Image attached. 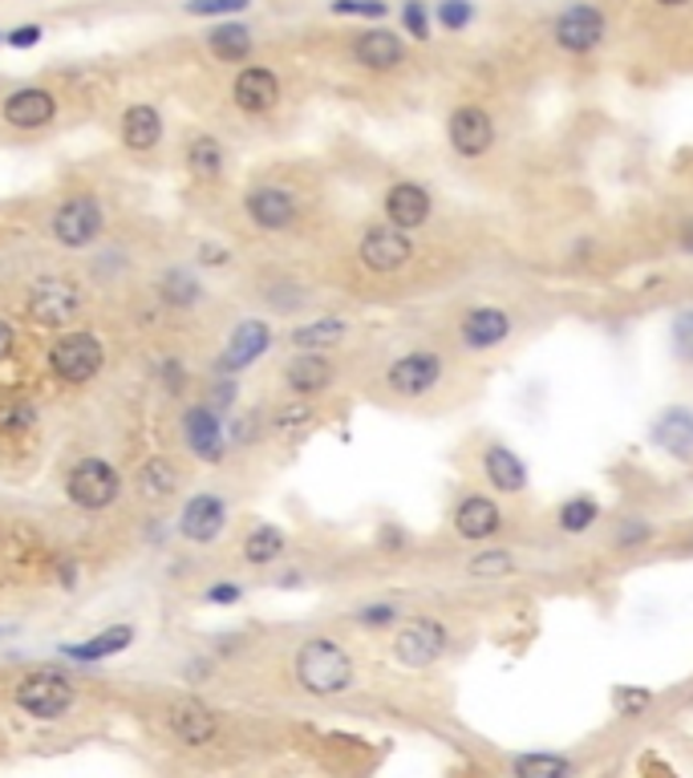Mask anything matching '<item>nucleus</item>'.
<instances>
[{
	"label": "nucleus",
	"mask_w": 693,
	"mask_h": 778,
	"mask_svg": "<svg viewBox=\"0 0 693 778\" xmlns=\"http://www.w3.org/2000/svg\"><path fill=\"white\" fill-rule=\"evenodd\" d=\"M272 341H277L272 325L260 321V316H248V321H240V325L231 328V337H227V345H224V353H219L215 369H219L224 377L243 374V369H252V365L260 361L268 349H272Z\"/></svg>",
	"instance_id": "18"
},
{
	"label": "nucleus",
	"mask_w": 693,
	"mask_h": 778,
	"mask_svg": "<svg viewBox=\"0 0 693 778\" xmlns=\"http://www.w3.org/2000/svg\"><path fill=\"white\" fill-rule=\"evenodd\" d=\"M134 487L147 495V499H171L178 490V471L171 458H147V463L139 466V478H134Z\"/></svg>",
	"instance_id": "35"
},
{
	"label": "nucleus",
	"mask_w": 693,
	"mask_h": 778,
	"mask_svg": "<svg viewBox=\"0 0 693 778\" xmlns=\"http://www.w3.org/2000/svg\"><path fill=\"white\" fill-rule=\"evenodd\" d=\"M600 515H605V507H600L596 495H584V490L581 495H567V499H560V507H555V531L581 540V536H588V531L600 523Z\"/></svg>",
	"instance_id": "28"
},
{
	"label": "nucleus",
	"mask_w": 693,
	"mask_h": 778,
	"mask_svg": "<svg viewBox=\"0 0 693 778\" xmlns=\"http://www.w3.org/2000/svg\"><path fill=\"white\" fill-rule=\"evenodd\" d=\"M418 256V244L410 231H402V227L393 224H369L361 227V236H357V264L366 268L369 277H402L405 268L414 264Z\"/></svg>",
	"instance_id": "6"
},
{
	"label": "nucleus",
	"mask_w": 693,
	"mask_h": 778,
	"mask_svg": "<svg viewBox=\"0 0 693 778\" xmlns=\"http://www.w3.org/2000/svg\"><path fill=\"white\" fill-rule=\"evenodd\" d=\"M519 333V321L507 304L479 301L463 309L458 321H454V337H458V349L470 353V357H483V353H499L511 345V337Z\"/></svg>",
	"instance_id": "5"
},
{
	"label": "nucleus",
	"mask_w": 693,
	"mask_h": 778,
	"mask_svg": "<svg viewBox=\"0 0 693 778\" xmlns=\"http://www.w3.org/2000/svg\"><path fill=\"white\" fill-rule=\"evenodd\" d=\"M277 584L280 588H296V584H301V572H289V576H280Z\"/></svg>",
	"instance_id": "55"
},
{
	"label": "nucleus",
	"mask_w": 693,
	"mask_h": 778,
	"mask_svg": "<svg viewBox=\"0 0 693 778\" xmlns=\"http://www.w3.org/2000/svg\"><path fill=\"white\" fill-rule=\"evenodd\" d=\"M4 41H9L13 50H29V45H37L41 41V25H21V29H13Z\"/></svg>",
	"instance_id": "52"
},
{
	"label": "nucleus",
	"mask_w": 693,
	"mask_h": 778,
	"mask_svg": "<svg viewBox=\"0 0 693 778\" xmlns=\"http://www.w3.org/2000/svg\"><path fill=\"white\" fill-rule=\"evenodd\" d=\"M77 702V685L62 669H33L13 685V705L33 722H62Z\"/></svg>",
	"instance_id": "4"
},
{
	"label": "nucleus",
	"mask_w": 693,
	"mask_h": 778,
	"mask_svg": "<svg viewBox=\"0 0 693 778\" xmlns=\"http://www.w3.org/2000/svg\"><path fill=\"white\" fill-rule=\"evenodd\" d=\"M316 418L313 402H304V398H292V402L277 406L272 410V418H268V426L277 430V434H296V430H304L308 422Z\"/></svg>",
	"instance_id": "40"
},
{
	"label": "nucleus",
	"mask_w": 693,
	"mask_h": 778,
	"mask_svg": "<svg viewBox=\"0 0 693 778\" xmlns=\"http://www.w3.org/2000/svg\"><path fill=\"white\" fill-rule=\"evenodd\" d=\"M434 21H438L446 33H463V29L475 21V4H470V0H438V4H434Z\"/></svg>",
	"instance_id": "42"
},
{
	"label": "nucleus",
	"mask_w": 693,
	"mask_h": 778,
	"mask_svg": "<svg viewBox=\"0 0 693 778\" xmlns=\"http://www.w3.org/2000/svg\"><path fill=\"white\" fill-rule=\"evenodd\" d=\"M479 471H483V483H487L499 499H516V495H523V490L531 487V471L528 463H523V454L499 439L483 442Z\"/></svg>",
	"instance_id": "16"
},
{
	"label": "nucleus",
	"mask_w": 693,
	"mask_h": 778,
	"mask_svg": "<svg viewBox=\"0 0 693 778\" xmlns=\"http://www.w3.org/2000/svg\"><path fill=\"white\" fill-rule=\"evenodd\" d=\"M511 778H576V758L560 750H528L511 758Z\"/></svg>",
	"instance_id": "31"
},
{
	"label": "nucleus",
	"mask_w": 693,
	"mask_h": 778,
	"mask_svg": "<svg viewBox=\"0 0 693 778\" xmlns=\"http://www.w3.org/2000/svg\"><path fill=\"white\" fill-rule=\"evenodd\" d=\"M163 726L166 734H171L178 746H187V750H203V746L219 742V734H224L219 710H212V705L199 702V698H175V702H166Z\"/></svg>",
	"instance_id": "13"
},
{
	"label": "nucleus",
	"mask_w": 693,
	"mask_h": 778,
	"mask_svg": "<svg viewBox=\"0 0 693 778\" xmlns=\"http://www.w3.org/2000/svg\"><path fill=\"white\" fill-rule=\"evenodd\" d=\"M203 601L207 604H240L243 601V584H236V580H215L212 588L203 592Z\"/></svg>",
	"instance_id": "48"
},
{
	"label": "nucleus",
	"mask_w": 693,
	"mask_h": 778,
	"mask_svg": "<svg viewBox=\"0 0 693 778\" xmlns=\"http://www.w3.org/2000/svg\"><path fill=\"white\" fill-rule=\"evenodd\" d=\"M605 37H608V17L600 4H593V0L567 4V9H560L552 21L555 50L572 53V57H588V53H596L600 45H605Z\"/></svg>",
	"instance_id": "8"
},
{
	"label": "nucleus",
	"mask_w": 693,
	"mask_h": 778,
	"mask_svg": "<svg viewBox=\"0 0 693 778\" xmlns=\"http://www.w3.org/2000/svg\"><path fill=\"white\" fill-rule=\"evenodd\" d=\"M0 41H4V37H0Z\"/></svg>",
	"instance_id": "58"
},
{
	"label": "nucleus",
	"mask_w": 693,
	"mask_h": 778,
	"mask_svg": "<svg viewBox=\"0 0 693 778\" xmlns=\"http://www.w3.org/2000/svg\"><path fill=\"white\" fill-rule=\"evenodd\" d=\"M231 101L243 114H268L280 101V77L268 65H248L240 77L231 82Z\"/></svg>",
	"instance_id": "25"
},
{
	"label": "nucleus",
	"mask_w": 693,
	"mask_h": 778,
	"mask_svg": "<svg viewBox=\"0 0 693 778\" xmlns=\"http://www.w3.org/2000/svg\"><path fill=\"white\" fill-rule=\"evenodd\" d=\"M280 381L289 389V398L316 402L337 381V361L328 353H292L289 361H284V369H280Z\"/></svg>",
	"instance_id": "19"
},
{
	"label": "nucleus",
	"mask_w": 693,
	"mask_h": 778,
	"mask_svg": "<svg viewBox=\"0 0 693 778\" xmlns=\"http://www.w3.org/2000/svg\"><path fill=\"white\" fill-rule=\"evenodd\" d=\"M284 552H289V536L277 528V523H256L248 536H243V564L252 568H272L277 560H284Z\"/></svg>",
	"instance_id": "30"
},
{
	"label": "nucleus",
	"mask_w": 693,
	"mask_h": 778,
	"mask_svg": "<svg viewBox=\"0 0 693 778\" xmlns=\"http://www.w3.org/2000/svg\"><path fill=\"white\" fill-rule=\"evenodd\" d=\"M381 219L414 236L434 219V191L418 179H398L381 191Z\"/></svg>",
	"instance_id": "15"
},
{
	"label": "nucleus",
	"mask_w": 693,
	"mask_h": 778,
	"mask_svg": "<svg viewBox=\"0 0 693 778\" xmlns=\"http://www.w3.org/2000/svg\"><path fill=\"white\" fill-rule=\"evenodd\" d=\"M378 548L386 555H402L405 548H410V531L405 528H398V523H381V531H378Z\"/></svg>",
	"instance_id": "47"
},
{
	"label": "nucleus",
	"mask_w": 693,
	"mask_h": 778,
	"mask_svg": "<svg viewBox=\"0 0 693 778\" xmlns=\"http://www.w3.org/2000/svg\"><path fill=\"white\" fill-rule=\"evenodd\" d=\"M65 495H69V503L74 507H82V511H106L118 495H122V478H118V471H113L106 458H77L74 466H69V475H65Z\"/></svg>",
	"instance_id": "12"
},
{
	"label": "nucleus",
	"mask_w": 693,
	"mask_h": 778,
	"mask_svg": "<svg viewBox=\"0 0 693 778\" xmlns=\"http://www.w3.org/2000/svg\"><path fill=\"white\" fill-rule=\"evenodd\" d=\"M159 377H163L166 393H175V398L183 393V389H187V369H183L175 357H166V361L159 365Z\"/></svg>",
	"instance_id": "49"
},
{
	"label": "nucleus",
	"mask_w": 693,
	"mask_h": 778,
	"mask_svg": "<svg viewBox=\"0 0 693 778\" xmlns=\"http://www.w3.org/2000/svg\"><path fill=\"white\" fill-rule=\"evenodd\" d=\"M82 304H86V296H82V289H77L74 280L41 277L29 284L25 313H29V321L41 328H65L82 316Z\"/></svg>",
	"instance_id": "9"
},
{
	"label": "nucleus",
	"mask_w": 693,
	"mask_h": 778,
	"mask_svg": "<svg viewBox=\"0 0 693 778\" xmlns=\"http://www.w3.org/2000/svg\"><path fill=\"white\" fill-rule=\"evenodd\" d=\"M402 604L398 601H369L354 608V625L369 628V633H381V628H398L402 625Z\"/></svg>",
	"instance_id": "37"
},
{
	"label": "nucleus",
	"mask_w": 693,
	"mask_h": 778,
	"mask_svg": "<svg viewBox=\"0 0 693 778\" xmlns=\"http://www.w3.org/2000/svg\"><path fill=\"white\" fill-rule=\"evenodd\" d=\"M101 227H106V215H101V203L94 191H74L50 215V236L62 248H89L101 236Z\"/></svg>",
	"instance_id": "10"
},
{
	"label": "nucleus",
	"mask_w": 693,
	"mask_h": 778,
	"mask_svg": "<svg viewBox=\"0 0 693 778\" xmlns=\"http://www.w3.org/2000/svg\"><path fill=\"white\" fill-rule=\"evenodd\" d=\"M292 681L308 698H340L357 685L354 653L337 637H308L292 653Z\"/></svg>",
	"instance_id": "1"
},
{
	"label": "nucleus",
	"mask_w": 693,
	"mask_h": 778,
	"mask_svg": "<svg viewBox=\"0 0 693 778\" xmlns=\"http://www.w3.org/2000/svg\"><path fill=\"white\" fill-rule=\"evenodd\" d=\"M495 139H499V126H495L491 110H483L475 101H463V106H454L451 118H446V142H451V151L458 159H487L495 151Z\"/></svg>",
	"instance_id": "14"
},
{
	"label": "nucleus",
	"mask_w": 693,
	"mask_h": 778,
	"mask_svg": "<svg viewBox=\"0 0 693 778\" xmlns=\"http://www.w3.org/2000/svg\"><path fill=\"white\" fill-rule=\"evenodd\" d=\"M130 640H134V625H110L101 628L98 637L62 645V657H69V661H106V657H118L122 649H130Z\"/></svg>",
	"instance_id": "29"
},
{
	"label": "nucleus",
	"mask_w": 693,
	"mask_h": 778,
	"mask_svg": "<svg viewBox=\"0 0 693 778\" xmlns=\"http://www.w3.org/2000/svg\"><path fill=\"white\" fill-rule=\"evenodd\" d=\"M227 528V503L215 490H199L183 503L178 515V536L191 543H215Z\"/></svg>",
	"instance_id": "22"
},
{
	"label": "nucleus",
	"mask_w": 693,
	"mask_h": 778,
	"mask_svg": "<svg viewBox=\"0 0 693 778\" xmlns=\"http://www.w3.org/2000/svg\"><path fill=\"white\" fill-rule=\"evenodd\" d=\"M349 321L345 316H316V321H304L289 333V345L296 353H328L337 349L340 341L349 337Z\"/></svg>",
	"instance_id": "27"
},
{
	"label": "nucleus",
	"mask_w": 693,
	"mask_h": 778,
	"mask_svg": "<svg viewBox=\"0 0 693 778\" xmlns=\"http://www.w3.org/2000/svg\"><path fill=\"white\" fill-rule=\"evenodd\" d=\"M657 4H661V9H681L685 0H657Z\"/></svg>",
	"instance_id": "56"
},
{
	"label": "nucleus",
	"mask_w": 693,
	"mask_h": 778,
	"mask_svg": "<svg viewBox=\"0 0 693 778\" xmlns=\"http://www.w3.org/2000/svg\"><path fill=\"white\" fill-rule=\"evenodd\" d=\"M434 29V13L426 9V0H402V33L414 41H426Z\"/></svg>",
	"instance_id": "43"
},
{
	"label": "nucleus",
	"mask_w": 693,
	"mask_h": 778,
	"mask_svg": "<svg viewBox=\"0 0 693 778\" xmlns=\"http://www.w3.org/2000/svg\"><path fill=\"white\" fill-rule=\"evenodd\" d=\"M118 134H122V147H127V151L134 154L154 151V147L163 142V114L154 110L151 101H139V106H130V110L122 114Z\"/></svg>",
	"instance_id": "26"
},
{
	"label": "nucleus",
	"mask_w": 693,
	"mask_h": 778,
	"mask_svg": "<svg viewBox=\"0 0 693 778\" xmlns=\"http://www.w3.org/2000/svg\"><path fill=\"white\" fill-rule=\"evenodd\" d=\"M354 62L369 74H390L405 62V41L386 25H373L366 33H357L354 41Z\"/></svg>",
	"instance_id": "23"
},
{
	"label": "nucleus",
	"mask_w": 693,
	"mask_h": 778,
	"mask_svg": "<svg viewBox=\"0 0 693 778\" xmlns=\"http://www.w3.org/2000/svg\"><path fill=\"white\" fill-rule=\"evenodd\" d=\"M159 301L171 304V309H195V304L203 301V284L195 277H191L187 268H171V272H163V280H159Z\"/></svg>",
	"instance_id": "36"
},
{
	"label": "nucleus",
	"mask_w": 693,
	"mask_h": 778,
	"mask_svg": "<svg viewBox=\"0 0 693 778\" xmlns=\"http://www.w3.org/2000/svg\"><path fill=\"white\" fill-rule=\"evenodd\" d=\"M13 349H17V333H13V325L0 316V361H4V357H9Z\"/></svg>",
	"instance_id": "53"
},
{
	"label": "nucleus",
	"mask_w": 693,
	"mask_h": 778,
	"mask_svg": "<svg viewBox=\"0 0 693 778\" xmlns=\"http://www.w3.org/2000/svg\"><path fill=\"white\" fill-rule=\"evenodd\" d=\"M678 248L685 251V256H693V219H685V224L678 227Z\"/></svg>",
	"instance_id": "54"
},
{
	"label": "nucleus",
	"mask_w": 693,
	"mask_h": 778,
	"mask_svg": "<svg viewBox=\"0 0 693 778\" xmlns=\"http://www.w3.org/2000/svg\"><path fill=\"white\" fill-rule=\"evenodd\" d=\"M451 531L463 543H495L507 531V511L495 495H483V490H463L458 499L451 503Z\"/></svg>",
	"instance_id": "7"
},
{
	"label": "nucleus",
	"mask_w": 693,
	"mask_h": 778,
	"mask_svg": "<svg viewBox=\"0 0 693 778\" xmlns=\"http://www.w3.org/2000/svg\"><path fill=\"white\" fill-rule=\"evenodd\" d=\"M669 349L681 365H693V304L669 316Z\"/></svg>",
	"instance_id": "39"
},
{
	"label": "nucleus",
	"mask_w": 693,
	"mask_h": 778,
	"mask_svg": "<svg viewBox=\"0 0 693 778\" xmlns=\"http://www.w3.org/2000/svg\"><path fill=\"white\" fill-rule=\"evenodd\" d=\"M243 212L252 219L260 231L268 236H280V231H292L296 219H301V199H296V191L289 187H277V183H260L243 195Z\"/></svg>",
	"instance_id": "17"
},
{
	"label": "nucleus",
	"mask_w": 693,
	"mask_h": 778,
	"mask_svg": "<svg viewBox=\"0 0 693 778\" xmlns=\"http://www.w3.org/2000/svg\"><path fill=\"white\" fill-rule=\"evenodd\" d=\"M224 163H227V154H224V147H219V139H212V134H199V139L187 142V171L195 179H203V183H215V179L224 175Z\"/></svg>",
	"instance_id": "34"
},
{
	"label": "nucleus",
	"mask_w": 693,
	"mask_h": 778,
	"mask_svg": "<svg viewBox=\"0 0 693 778\" xmlns=\"http://www.w3.org/2000/svg\"><path fill=\"white\" fill-rule=\"evenodd\" d=\"M0 114H4V122L13 126V130H41V126H50L57 118V98H53L50 89L25 86L4 98Z\"/></svg>",
	"instance_id": "24"
},
{
	"label": "nucleus",
	"mask_w": 693,
	"mask_h": 778,
	"mask_svg": "<svg viewBox=\"0 0 693 778\" xmlns=\"http://www.w3.org/2000/svg\"><path fill=\"white\" fill-rule=\"evenodd\" d=\"M649 442L678 463H693V406L673 402L665 410H657L653 422H649Z\"/></svg>",
	"instance_id": "21"
},
{
	"label": "nucleus",
	"mask_w": 693,
	"mask_h": 778,
	"mask_svg": "<svg viewBox=\"0 0 693 778\" xmlns=\"http://www.w3.org/2000/svg\"><path fill=\"white\" fill-rule=\"evenodd\" d=\"M236 377H224V381H215L212 386V410H219V414H227V410H231V406H236Z\"/></svg>",
	"instance_id": "50"
},
{
	"label": "nucleus",
	"mask_w": 693,
	"mask_h": 778,
	"mask_svg": "<svg viewBox=\"0 0 693 778\" xmlns=\"http://www.w3.org/2000/svg\"><path fill=\"white\" fill-rule=\"evenodd\" d=\"M199 264L203 268H224V264H231V251L227 248H219V244H199Z\"/></svg>",
	"instance_id": "51"
},
{
	"label": "nucleus",
	"mask_w": 693,
	"mask_h": 778,
	"mask_svg": "<svg viewBox=\"0 0 693 778\" xmlns=\"http://www.w3.org/2000/svg\"><path fill=\"white\" fill-rule=\"evenodd\" d=\"M183 442H187V451L199 458V463L215 466L227 458V426H224V414L212 410L207 402L191 406L187 414H183Z\"/></svg>",
	"instance_id": "20"
},
{
	"label": "nucleus",
	"mask_w": 693,
	"mask_h": 778,
	"mask_svg": "<svg viewBox=\"0 0 693 778\" xmlns=\"http://www.w3.org/2000/svg\"><path fill=\"white\" fill-rule=\"evenodd\" d=\"M519 572V555L503 543H483L479 552L467 555V576L470 580H507Z\"/></svg>",
	"instance_id": "32"
},
{
	"label": "nucleus",
	"mask_w": 693,
	"mask_h": 778,
	"mask_svg": "<svg viewBox=\"0 0 693 778\" xmlns=\"http://www.w3.org/2000/svg\"><path fill=\"white\" fill-rule=\"evenodd\" d=\"M451 649V628L446 620L434 613H418V616H405L402 625L393 628V640H390V657L398 661L402 669H434L446 657Z\"/></svg>",
	"instance_id": "3"
},
{
	"label": "nucleus",
	"mask_w": 693,
	"mask_h": 778,
	"mask_svg": "<svg viewBox=\"0 0 693 778\" xmlns=\"http://www.w3.org/2000/svg\"><path fill=\"white\" fill-rule=\"evenodd\" d=\"M649 702H653V693L641 690V685H620V690H613V705H617L620 717H637L649 710Z\"/></svg>",
	"instance_id": "45"
},
{
	"label": "nucleus",
	"mask_w": 693,
	"mask_h": 778,
	"mask_svg": "<svg viewBox=\"0 0 693 778\" xmlns=\"http://www.w3.org/2000/svg\"><path fill=\"white\" fill-rule=\"evenodd\" d=\"M37 422V410L21 398H0V434H25Z\"/></svg>",
	"instance_id": "41"
},
{
	"label": "nucleus",
	"mask_w": 693,
	"mask_h": 778,
	"mask_svg": "<svg viewBox=\"0 0 693 778\" xmlns=\"http://www.w3.org/2000/svg\"><path fill=\"white\" fill-rule=\"evenodd\" d=\"M685 552H693V536H690V543H685Z\"/></svg>",
	"instance_id": "57"
},
{
	"label": "nucleus",
	"mask_w": 693,
	"mask_h": 778,
	"mask_svg": "<svg viewBox=\"0 0 693 778\" xmlns=\"http://www.w3.org/2000/svg\"><path fill=\"white\" fill-rule=\"evenodd\" d=\"M252 0H187L191 17H227V13H243Z\"/></svg>",
	"instance_id": "46"
},
{
	"label": "nucleus",
	"mask_w": 693,
	"mask_h": 778,
	"mask_svg": "<svg viewBox=\"0 0 693 778\" xmlns=\"http://www.w3.org/2000/svg\"><path fill=\"white\" fill-rule=\"evenodd\" d=\"M337 17H361V21H381V17H390V4L386 0H333L328 4Z\"/></svg>",
	"instance_id": "44"
},
{
	"label": "nucleus",
	"mask_w": 693,
	"mask_h": 778,
	"mask_svg": "<svg viewBox=\"0 0 693 778\" xmlns=\"http://www.w3.org/2000/svg\"><path fill=\"white\" fill-rule=\"evenodd\" d=\"M101 365H106V349H101V341L86 328H69L62 337L50 345V369L62 377L65 386H86L94 377L101 374Z\"/></svg>",
	"instance_id": "11"
},
{
	"label": "nucleus",
	"mask_w": 693,
	"mask_h": 778,
	"mask_svg": "<svg viewBox=\"0 0 693 778\" xmlns=\"http://www.w3.org/2000/svg\"><path fill=\"white\" fill-rule=\"evenodd\" d=\"M653 523L641 519V515H625L617 519V528H613V552H641L645 543H653Z\"/></svg>",
	"instance_id": "38"
},
{
	"label": "nucleus",
	"mask_w": 693,
	"mask_h": 778,
	"mask_svg": "<svg viewBox=\"0 0 693 778\" xmlns=\"http://www.w3.org/2000/svg\"><path fill=\"white\" fill-rule=\"evenodd\" d=\"M207 50H212V57H219V62H248L252 57V29L248 25H236V21H224V25H215L212 33H207Z\"/></svg>",
	"instance_id": "33"
},
{
	"label": "nucleus",
	"mask_w": 693,
	"mask_h": 778,
	"mask_svg": "<svg viewBox=\"0 0 693 778\" xmlns=\"http://www.w3.org/2000/svg\"><path fill=\"white\" fill-rule=\"evenodd\" d=\"M442 381H446V353L434 345H414V349L398 353L381 374V386L398 402H426L442 389Z\"/></svg>",
	"instance_id": "2"
}]
</instances>
